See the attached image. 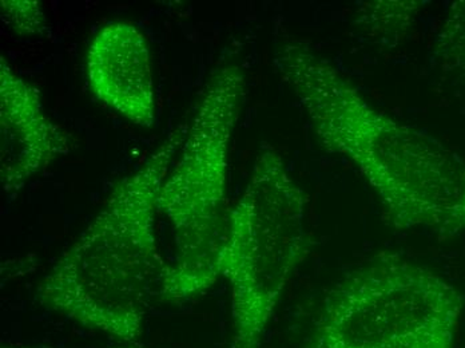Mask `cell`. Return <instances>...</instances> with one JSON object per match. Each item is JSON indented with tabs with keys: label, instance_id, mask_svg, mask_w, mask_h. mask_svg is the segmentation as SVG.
<instances>
[{
	"label": "cell",
	"instance_id": "6da1fadb",
	"mask_svg": "<svg viewBox=\"0 0 465 348\" xmlns=\"http://www.w3.org/2000/svg\"><path fill=\"white\" fill-rule=\"evenodd\" d=\"M273 62L322 145L359 168L395 228L465 231V165L455 153L374 109L302 42H282Z\"/></svg>",
	"mask_w": 465,
	"mask_h": 348
},
{
	"label": "cell",
	"instance_id": "7a4b0ae2",
	"mask_svg": "<svg viewBox=\"0 0 465 348\" xmlns=\"http://www.w3.org/2000/svg\"><path fill=\"white\" fill-rule=\"evenodd\" d=\"M187 126L175 127L137 171L116 184L84 234L39 282V304L121 343L141 338L167 267L155 236L158 194Z\"/></svg>",
	"mask_w": 465,
	"mask_h": 348
},
{
	"label": "cell",
	"instance_id": "3957f363",
	"mask_svg": "<svg viewBox=\"0 0 465 348\" xmlns=\"http://www.w3.org/2000/svg\"><path fill=\"white\" fill-rule=\"evenodd\" d=\"M245 92V76L234 65L212 75L180 155L158 194V214L166 217L177 247L167 264L158 298L183 303L203 295L220 279L218 260L225 239L229 150Z\"/></svg>",
	"mask_w": 465,
	"mask_h": 348
},
{
	"label": "cell",
	"instance_id": "277c9868",
	"mask_svg": "<svg viewBox=\"0 0 465 348\" xmlns=\"http://www.w3.org/2000/svg\"><path fill=\"white\" fill-rule=\"evenodd\" d=\"M306 194L272 146L231 209L218 260L232 291V348H261L283 290L308 252Z\"/></svg>",
	"mask_w": 465,
	"mask_h": 348
},
{
	"label": "cell",
	"instance_id": "5b68a950",
	"mask_svg": "<svg viewBox=\"0 0 465 348\" xmlns=\"http://www.w3.org/2000/svg\"><path fill=\"white\" fill-rule=\"evenodd\" d=\"M463 305L433 271L377 254L329 291L305 348H456Z\"/></svg>",
	"mask_w": 465,
	"mask_h": 348
},
{
	"label": "cell",
	"instance_id": "8992f818",
	"mask_svg": "<svg viewBox=\"0 0 465 348\" xmlns=\"http://www.w3.org/2000/svg\"><path fill=\"white\" fill-rule=\"evenodd\" d=\"M69 135L46 114L41 93L0 59V181L15 194L69 154Z\"/></svg>",
	"mask_w": 465,
	"mask_h": 348
},
{
	"label": "cell",
	"instance_id": "52a82bcc",
	"mask_svg": "<svg viewBox=\"0 0 465 348\" xmlns=\"http://www.w3.org/2000/svg\"><path fill=\"white\" fill-rule=\"evenodd\" d=\"M87 81L99 101L132 124L152 127L157 115L152 54L132 22L116 21L94 36L86 55Z\"/></svg>",
	"mask_w": 465,
	"mask_h": 348
},
{
	"label": "cell",
	"instance_id": "ba28073f",
	"mask_svg": "<svg viewBox=\"0 0 465 348\" xmlns=\"http://www.w3.org/2000/svg\"><path fill=\"white\" fill-rule=\"evenodd\" d=\"M433 59L447 75L465 78V0L455 2L435 42Z\"/></svg>",
	"mask_w": 465,
	"mask_h": 348
},
{
	"label": "cell",
	"instance_id": "9c48e42d",
	"mask_svg": "<svg viewBox=\"0 0 465 348\" xmlns=\"http://www.w3.org/2000/svg\"><path fill=\"white\" fill-rule=\"evenodd\" d=\"M2 19L19 35H42L48 28L46 15L36 0H2Z\"/></svg>",
	"mask_w": 465,
	"mask_h": 348
},
{
	"label": "cell",
	"instance_id": "30bf717a",
	"mask_svg": "<svg viewBox=\"0 0 465 348\" xmlns=\"http://www.w3.org/2000/svg\"><path fill=\"white\" fill-rule=\"evenodd\" d=\"M5 348H54V347H44V346H14V347H5ZM107 348H146L143 346H140L137 343H124V346H115V347H107Z\"/></svg>",
	"mask_w": 465,
	"mask_h": 348
}]
</instances>
